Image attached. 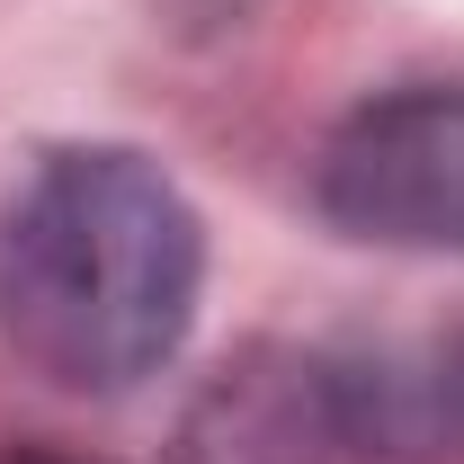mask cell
Listing matches in <instances>:
<instances>
[{
	"label": "cell",
	"instance_id": "obj_3",
	"mask_svg": "<svg viewBox=\"0 0 464 464\" xmlns=\"http://www.w3.org/2000/svg\"><path fill=\"white\" fill-rule=\"evenodd\" d=\"M179 464H366L340 411L331 348H250L188 402Z\"/></svg>",
	"mask_w": 464,
	"mask_h": 464
},
{
	"label": "cell",
	"instance_id": "obj_1",
	"mask_svg": "<svg viewBox=\"0 0 464 464\" xmlns=\"http://www.w3.org/2000/svg\"><path fill=\"white\" fill-rule=\"evenodd\" d=\"M206 224L125 143L45 152L0 206V348L63 393H134L197 322Z\"/></svg>",
	"mask_w": 464,
	"mask_h": 464
},
{
	"label": "cell",
	"instance_id": "obj_4",
	"mask_svg": "<svg viewBox=\"0 0 464 464\" xmlns=\"http://www.w3.org/2000/svg\"><path fill=\"white\" fill-rule=\"evenodd\" d=\"M331 375L366 464H464V322L331 348Z\"/></svg>",
	"mask_w": 464,
	"mask_h": 464
},
{
	"label": "cell",
	"instance_id": "obj_5",
	"mask_svg": "<svg viewBox=\"0 0 464 464\" xmlns=\"http://www.w3.org/2000/svg\"><path fill=\"white\" fill-rule=\"evenodd\" d=\"M0 464H90V456H54V447H9Z\"/></svg>",
	"mask_w": 464,
	"mask_h": 464
},
{
	"label": "cell",
	"instance_id": "obj_2",
	"mask_svg": "<svg viewBox=\"0 0 464 464\" xmlns=\"http://www.w3.org/2000/svg\"><path fill=\"white\" fill-rule=\"evenodd\" d=\"M313 206L348 241L464 250V81H411L348 108L313 161Z\"/></svg>",
	"mask_w": 464,
	"mask_h": 464
}]
</instances>
